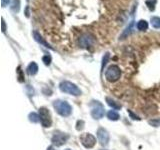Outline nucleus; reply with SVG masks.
Listing matches in <instances>:
<instances>
[{
    "label": "nucleus",
    "instance_id": "f257e3e1",
    "mask_svg": "<svg viewBox=\"0 0 160 150\" xmlns=\"http://www.w3.org/2000/svg\"><path fill=\"white\" fill-rule=\"evenodd\" d=\"M53 107L56 112L63 117H68L72 112V107L67 101L64 100H55L53 101Z\"/></svg>",
    "mask_w": 160,
    "mask_h": 150
},
{
    "label": "nucleus",
    "instance_id": "f03ea898",
    "mask_svg": "<svg viewBox=\"0 0 160 150\" xmlns=\"http://www.w3.org/2000/svg\"><path fill=\"white\" fill-rule=\"evenodd\" d=\"M59 89L62 92L67 93L69 95H73V96H79L81 95V90L78 88L76 84H74L70 81H62L59 84Z\"/></svg>",
    "mask_w": 160,
    "mask_h": 150
},
{
    "label": "nucleus",
    "instance_id": "7ed1b4c3",
    "mask_svg": "<svg viewBox=\"0 0 160 150\" xmlns=\"http://www.w3.org/2000/svg\"><path fill=\"white\" fill-rule=\"evenodd\" d=\"M38 115H39V121L44 128L51 127L52 117H51V114H50V111H49L48 108L40 107L39 111H38Z\"/></svg>",
    "mask_w": 160,
    "mask_h": 150
},
{
    "label": "nucleus",
    "instance_id": "20e7f679",
    "mask_svg": "<svg viewBox=\"0 0 160 150\" xmlns=\"http://www.w3.org/2000/svg\"><path fill=\"white\" fill-rule=\"evenodd\" d=\"M121 77V70L117 65H110L105 71V78L109 82H116Z\"/></svg>",
    "mask_w": 160,
    "mask_h": 150
},
{
    "label": "nucleus",
    "instance_id": "39448f33",
    "mask_svg": "<svg viewBox=\"0 0 160 150\" xmlns=\"http://www.w3.org/2000/svg\"><path fill=\"white\" fill-rule=\"evenodd\" d=\"M90 109H91V116L94 119L99 120L104 116L105 109H104V106L101 102L92 101L90 103Z\"/></svg>",
    "mask_w": 160,
    "mask_h": 150
},
{
    "label": "nucleus",
    "instance_id": "423d86ee",
    "mask_svg": "<svg viewBox=\"0 0 160 150\" xmlns=\"http://www.w3.org/2000/svg\"><path fill=\"white\" fill-rule=\"evenodd\" d=\"M68 139H69V135L67 133H64L61 131H55L51 138V141L55 146H61V145L67 142Z\"/></svg>",
    "mask_w": 160,
    "mask_h": 150
},
{
    "label": "nucleus",
    "instance_id": "0eeeda50",
    "mask_svg": "<svg viewBox=\"0 0 160 150\" xmlns=\"http://www.w3.org/2000/svg\"><path fill=\"white\" fill-rule=\"evenodd\" d=\"M80 142L85 148H92L96 144V138L91 133H83L80 135Z\"/></svg>",
    "mask_w": 160,
    "mask_h": 150
},
{
    "label": "nucleus",
    "instance_id": "6e6552de",
    "mask_svg": "<svg viewBox=\"0 0 160 150\" xmlns=\"http://www.w3.org/2000/svg\"><path fill=\"white\" fill-rule=\"evenodd\" d=\"M94 43V36L90 33H84L79 37V45L83 48H87Z\"/></svg>",
    "mask_w": 160,
    "mask_h": 150
},
{
    "label": "nucleus",
    "instance_id": "1a4fd4ad",
    "mask_svg": "<svg viewBox=\"0 0 160 150\" xmlns=\"http://www.w3.org/2000/svg\"><path fill=\"white\" fill-rule=\"evenodd\" d=\"M97 138L100 144L103 145V146H106L109 142V133L106 129L104 128H98L97 130Z\"/></svg>",
    "mask_w": 160,
    "mask_h": 150
},
{
    "label": "nucleus",
    "instance_id": "9d476101",
    "mask_svg": "<svg viewBox=\"0 0 160 150\" xmlns=\"http://www.w3.org/2000/svg\"><path fill=\"white\" fill-rule=\"evenodd\" d=\"M33 37H34V39H35V41H37L39 44H41L42 46L46 47V48H49V49H53L51 45H50L49 43H47L46 41H45L44 38L41 36V35H40L39 32H37V31H33Z\"/></svg>",
    "mask_w": 160,
    "mask_h": 150
},
{
    "label": "nucleus",
    "instance_id": "9b49d317",
    "mask_svg": "<svg viewBox=\"0 0 160 150\" xmlns=\"http://www.w3.org/2000/svg\"><path fill=\"white\" fill-rule=\"evenodd\" d=\"M38 72V65L35 62H31L27 67V73L30 75V76H33Z\"/></svg>",
    "mask_w": 160,
    "mask_h": 150
},
{
    "label": "nucleus",
    "instance_id": "f8f14e48",
    "mask_svg": "<svg viewBox=\"0 0 160 150\" xmlns=\"http://www.w3.org/2000/svg\"><path fill=\"white\" fill-rule=\"evenodd\" d=\"M136 27L139 31H145V30L148 29V22L146 21V20H143V19L139 20L136 24Z\"/></svg>",
    "mask_w": 160,
    "mask_h": 150
},
{
    "label": "nucleus",
    "instance_id": "ddd939ff",
    "mask_svg": "<svg viewBox=\"0 0 160 150\" xmlns=\"http://www.w3.org/2000/svg\"><path fill=\"white\" fill-rule=\"evenodd\" d=\"M10 9L13 13H18L20 10V0H13L11 3V6Z\"/></svg>",
    "mask_w": 160,
    "mask_h": 150
},
{
    "label": "nucleus",
    "instance_id": "4468645a",
    "mask_svg": "<svg viewBox=\"0 0 160 150\" xmlns=\"http://www.w3.org/2000/svg\"><path fill=\"white\" fill-rule=\"evenodd\" d=\"M107 117L109 120H112V121H117V120H119V118H120L119 114L115 111V110H110V111H108Z\"/></svg>",
    "mask_w": 160,
    "mask_h": 150
},
{
    "label": "nucleus",
    "instance_id": "2eb2a0df",
    "mask_svg": "<svg viewBox=\"0 0 160 150\" xmlns=\"http://www.w3.org/2000/svg\"><path fill=\"white\" fill-rule=\"evenodd\" d=\"M106 102L107 104L109 105L110 107H112V109H115V110H118L121 108V105L118 104L117 102H115L113 99L111 98H109V97H106Z\"/></svg>",
    "mask_w": 160,
    "mask_h": 150
},
{
    "label": "nucleus",
    "instance_id": "dca6fc26",
    "mask_svg": "<svg viewBox=\"0 0 160 150\" xmlns=\"http://www.w3.org/2000/svg\"><path fill=\"white\" fill-rule=\"evenodd\" d=\"M150 22H151L152 27L156 28V29H160V17L157 16H153L150 19Z\"/></svg>",
    "mask_w": 160,
    "mask_h": 150
},
{
    "label": "nucleus",
    "instance_id": "f3484780",
    "mask_svg": "<svg viewBox=\"0 0 160 150\" xmlns=\"http://www.w3.org/2000/svg\"><path fill=\"white\" fill-rule=\"evenodd\" d=\"M157 0H146V5L150 11H153L155 9V5H156Z\"/></svg>",
    "mask_w": 160,
    "mask_h": 150
},
{
    "label": "nucleus",
    "instance_id": "a211bd4d",
    "mask_svg": "<svg viewBox=\"0 0 160 150\" xmlns=\"http://www.w3.org/2000/svg\"><path fill=\"white\" fill-rule=\"evenodd\" d=\"M29 120L30 121H32V122H34V123H36V122H38L39 121V115L38 114H36V113H30L29 114Z\"/></svg>",
    "mask_w": 160,
    "mask_h": 150
},
{
    "label": "nucleus",
    "instance_id": "6ab92c4d",
    "mask_svg": "<svg viewBox=\"0 0 160 150\" xmlns=\"http://www.w3.org/2000/svg\"><path fill=\"white\" fill-rule=\"evenodd\" d=\"M51 60L52 59H51V56H50V55H44L42 57V61L46 66H49V65L51 64Z\"/></svg>",
    "mask_w": 160,
    "mask_h": 150
},
{
    "label": "nucleus",
    "instance_id": "aec40b11",
    "mask_svg": "<svg viewBox=\"0 0 160 150\" xmlns=\"http://www.w3.org/2000/svg\"><path fill=\"white\" fill-rule=\"evenodd\" d=\"M109 57H110V55H109V53H108V52L104 54L103 59H102V65H101V69H102V70L104 69V67H105V66H106V64H107L108 60H109Z\"/></svg>",
    "mask_w": 160,
    "mask_h": 150
},
{
    "label": "nucleus",
    "instance_id": "412c9836",
    "mask_svg": "<svg viewBox=\"0 0 160 150\" xmlns=\"http://www.w3.org/2000/svg\"><path fill=\"white\" fill-rule=\"evenodd\" d=\"M149 124H151L152 126H154V127H157V126H159V125H160V120L159 119H157V120H150Z\"/></svg>",
    "mask_w": 160,
    "mask_h": 150
},
{
    "label": "nucleus",
    "instance_id": "4be33fe9",
    "mask_svg": "<svg viewBox=\"0 0 160 150\" xmlns=\"http://www.w3.org/2000/svg\"><path fill=\"white\" fill-rule=\"evenodd\" d=\"M10 0H1V4H2V7H6L7 5L9 4Z\"/></svg>",
    "mask_w": 160,
    "mask_h": 150
},
{
    "label": "nucleus",
    "instance_id": "5701e85b",
    "mask_svg": "<svg viewBox=\"0 0 160 150\" xmlns=\"http://www.w3.org/2000/svg\"><path fill=\"white\" fill-rule=\"evenodd\" d=\"M6 31V23H5V20L2 19V32L4 33Z\"/></svg>",
    "mask_w": 160,
    "mask_h": 150
},
{
    "label": "nucleus",
    "instance_id": "b1692460",
    "mask_svg": "<svg viewBox=\"0 0 160 150\" xmlns=\"http://www.w3.org/2000/svg\"><path fill=\"white\" fill-rule=\"evenodd\" d=\"M29 7H26V10H25V15H26L27 17H29Z\"/></svg>",
    "mask_w": 160,
    "mask_h": 150
},
{
    "label": "nucleus",
    "instance_id": "393cba45",
    "mask_svg": "<svg viewBox=\"0 0 160 150\" xmlns=\"http://www.w3.org/2000/svg\"><path fill=\"white\" fill-rule=\"evenodd\" d=\"M47 150H54V149H53V147H52V146H49V147L47 148Z\"/></svg>",
    "mask_w": 160,
    "mask_h": 150
},
{
    "label": "nucleus",
    "instance_id": "a878e982",
    "mask_svg": "<svg viewBox=\"0 0 160 150\" xmlns=\"http://www.w3.org/2000/svg\"><path fill=\"white\" fill-rule=\"evenodd\" d=\"M66 150H70V149H66Z\"/></svg>",
    "mask_w": 160,
    "mask_h": 150
},
{
    "label": "nucleus",
    "instance_id": "bb28decb",
    "mask_svg": "<svg viewBox=\"0 0 160 150\" xmlns=\"http://www.w3.org/2000/svg\"><path fill=\"white\" fill-rule=\"evenodd\" d=\"M27 1H28V0H27Z\"/></svg>",
    "mask_w": 160,
    "mask_h": 150
}]
</instances>
